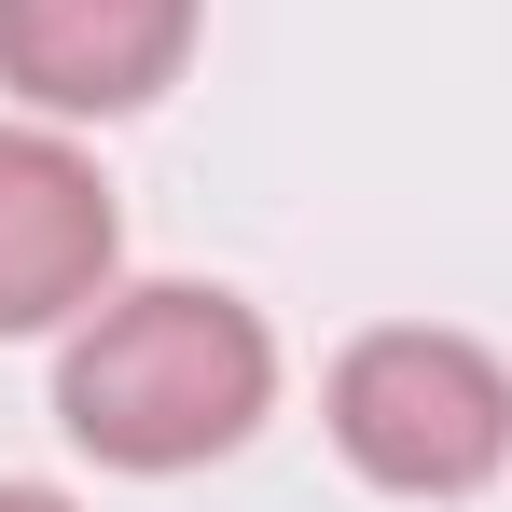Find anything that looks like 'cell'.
Returning a JSON list of instances; mask_svg holds the SVG:
<instances>
[{
	"mask_svg": "<svg viewBox=\"0 0 512 512\" xmlns=\"http://www.w3.org/2000/svg\"><path fill=\"white\" fill-rule=\"evenodd\" d=\"M263 388H277L263 319L236 291H194V277H153V291L84 305V333L56 360V416L111 471H194V457L250 443Z\"/></svg>",
	"mask_w": 512,
	"mask_h": 512,
	"instance_id": "1",
	"label": "cell"
},
{
	"mask_svg": "<svg viewBox=\"0 0 512 512\" xmlns=\"http://www.w3.org/2000/svg\"><path fill=\"white\" fill-rule=\"evenodd\" d=\"M333 443L388 499H471L512 457V374L471 333H360L333 360Z\"/></svg>",
	"mask_w": 512,
	"mask_h": 512,
	"instance_id": "2",
	"label": "cell"
},
{
	"mask_svg": "<svg viewBox=\"0 0 512 512\" xmlns=\"http://www.w3.org/2000/svg\"><path fill=\"white\" fill-rule=\"evenodd\" d=\"M111 277V194L56 125H0V333L84 319Z\"/></svg>",
	"mask_w": 512,
	"mask_h": 512,
	"instance_id": "3",
	"label": "cell"
},
{
	"mask_svg": "<svg viewBox=\"0 0 512 512\" xmlns=\"http://www.w3.org/2000/svg\"><path fill=\"white\" fill-rule=\"evenodd\" d=\"M194 56V0H0V84L28 111H139Z\"/></svg>",
	"mask_w": 512,
	"mask_h": 512,
	"instance_id": "4",
	"label": "cell"
},
{
	"mask_svg": "<svg viewBox=\"0 0 512 512\" xmlns=\"http://www.w3.org/2000/svg\"><path fill=\"white\" fill-rule=\"evenodd\" d=\"M0 512H70V499H56V485H0Z\"/></svg>",
	"mask_w": 512,
	"mask_h": 512,
	"instance_id": "5",
	"label": "cell"
}]
</instances>
